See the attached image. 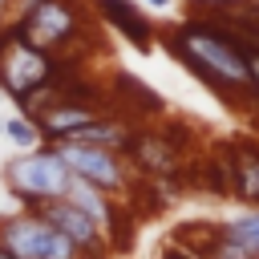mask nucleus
Returning a JSON list of instances; mask_svg holds the SVG:
<instances>
[{"instance_id": "17", "label": "nucleus", "mask_w": 259, "mask_h": 259, "mask_svg": "<svg viewBox=\"0 0 259 259\" xmlns=\"http://www.w3.org/2000/svg\"><path fill=\"white\" fill-rule=\"evenodd\" d=\"M174 0H146V8H154V12H166Z\"/></svg>"}, {"instance_id": "9", "label": "nucleus", "mask_w": 259, "mask_h": 259, "mask_svg": "<svg viewBox=\"0 0 259 259\" xmlns=\"http://www.w3.org/2000/svg\"><path fill=\"white\" fill-rule=\"evenodd\" d=\"M93 12H97L121 40H130L138 53H150V49H154V24H150V16H146L138 4H130V0H93Z\"/></svg>"}, {"instance_id": "21", "label": "nucleus", "mask_w": 259, "mask_h": 259, "mask_svg": "<svg viewBox=\"0 0 259 259\" xmlns=\"http://www.w3.org/2000/svg\"><path fill=\"white\" fill-rule=\"evenodd\" d=\"M0 134H4V121H0Z\"/></svg>"}, {"instance_id": "11", "label": "nucleus", "mask_w": 259, "mask_h": 259, "mask_svg": "<svg viewBox=\"0 0 259 259\" xmlns=\"http://www.w3.org/2000/svg\"><path fill=\"white\" fill-rule=\"evenodd\" d=\"M97 113H101V109H93V105H77V101H53V105H45V109H36V113H32V125L40 130V142L49 146V142L69 138V134H73V130H81V125H89Z\"/></svg>"}, {"instance_id": "20", "label": "nucleus", "mask_w": 259, "mask_h": 259, "mask_svg": "<svg viewBox=\"0 0 259 259\" xmlns=\"http://www.w3.org/2000/svg\"><path fill=\"white\" fill-rule=\"evenodd\" d=\"M0 259H16V255H8V251H4V247H0Z\"/></svg>"}, {"instance_id": "7", "label": "nucleus", "mask_w": 259, "mask_h": 259, "mask_svg": "<svg viewBox=\"0 0 259 259\" xmlns=\"http://www.w3.org/2000/svg\"><path fill=\"white\" fill-rule=\"evenodd\" d=\"M49 146L65 162V170L73 178H85V182H93L105 194L130 190V166L121 162V154L101 150V146H85V142H49Z\"/></svg>"}, {"instance_id": "13", "label": "nucleus", "mask_w": 259, "mask_h": 259, "mask_svg": "<svg viewBox=\"0 0 259 259\" xmlns=\"http://www.w3.org/2000/svg\"><path fill=\"white\" fill-rule=\"evenodd\" d=\"M219 231H223L231 243H239L243 251H251V255L259 259V206H243V210L227 214V219L219 223Z\"/></svg>"}, {"instance_id": "6", "label": "nucleus", "mask_w": 259, "mask_h": 259, "mask_svg": "<svg viewBox=\"0 0 259 259\" xmlns=\"http://www.w3.org/2000/svg\"><path fill=\"white\" fill-rule=\"evenodd\" d=\"M186 130L182 125H134L130 146L121 158L134 162V170L142 178H170L182 174V150H186Z\"/></svg>"}, {"instance_id": "18", "label": "nucleus", "mask_w": 259, "mask_h": 259, "mask_svg": "<svg viewBox=\"0 0 259 259\" xmlns=\"http://www.w3.org/2000/svg\"><path fill=\"white\" fill-rule=\"evenodd\" d=\"M12 8H16V0H0V24H4V16H8Z\"/></svg>"}, {"instance_id": "5", "label": "nucleus", "mask_w": 259, "mask_h": 259, "mask_svg": "<svg viewBox=\"0 0 259 259\" xmlns=\"http://www.w3.org/2000/svg\"><path fill=\"white\" fill-rule=\"evenodd\" d=\"M53 73H57V57L32 49V45L16 32V24H4V28H0V89H4L12 101H20V97H28L32 89H40Z\"/></svg>"}, {"instance_id": "15", "label": "nucleus", "mask_w": 259, "mask_h": 259, "mask_svg": "<svg viewBox=\"0 0 259 259\" xmlns=\"http://www.w3.org/2000/svg\"><path fill=\"white\" fill-rule=\"evenodd\" d=\"M247 53V69H251V81H255V97H259V49L255 45H243Z\"/></svg>"}, {"instance_id": "10", "label": "nucleus", "mask_w": 259, "mask_h": 259, "mask_svg": "<svg viewBox=\"0 0 259 259\" xmlns=\"http://www.w3.org/2000/svg\"><path fill=\"white\" fill-rule=\"evenodd\" d=\"M231 154V198L243 206H259V142H227Z\"/></svg>"}, {"instance_id": "19", "label": "nucleus", "mask_w": 259, "mask_h": 259, "mask_svg": "<svg viewBox=\"0 0 259 259\" xmlns=\"http://www.w3.org/2000/svg\"><path fill=\"white\" fill-rule=\"evenodd\" d=\"M247 16H251V20H259V0H247Z\"/></svg>"}, {"instance_id": "2", "label": "nucleus", "mask_w": 259, "mask_h": 259, "mask_svg": "<svg viewBox=\"0 0 259 259\" xmlns=\"http://www.w3.org/2000/svg\"><path fill=\"white\" fill-rule=\"evenodd\" d=\"M4 186L16 198V206L36 210L49 198H61L69 186V170L65 162L53 154V146H36V150H20L16 158L4 162Z\"/></svg>"}, {"instance_id": "12", "label": "nucleus", "mask_w": 259, "mask_h": 259, "mask_svg": "<svg viewBox=\"0 0 259 259\" xmlns=\"http://www.w3.org/2000/svg\"><path fill=\"white\" fill-rule=\"evenodd\" d=\"M113 85H117V93H125L130 101V121L134 117H162L166 113V101H162V93L158 89H150L146 81H138L134 73H117L113 77Z\"/></svg>"}, {"instance_id": "16", "label": "nucleus", "mask_w": 259, "mask_h": 259, "mask_svg": "<svg viewBox=\"0 0 259 259\" xmlns=\"http://www.w3.org/2000/svg\"><path fill=\"white\" fill-rule=\"evenodd\" d=\"M190 4H198V8H239V4H247V0H190Z\"/></svg>"}, {"instance_id": "14", "label": "nucleus", "mask_w": 259, "mask_h": 259, "mask_svg": "<svg viewBox=\"0 0 259 259\" xmlns=\"http://www.w3.org/2000/svg\"><path fill=\"white\" fill-rule=\"evenodd\" d=\"M4 138H8L16 150H36V146H45V142H40V130H36L32 117H24V113L4 117Z\"/></svg>"}, {"instance_id": "8", "label": "nucleus", "mask_w": 259, "mask_h": 259, "mask_svg": "<svg viewBox=\"0 0 259 259\" xmlns=\"http://www.w3.org/2000/svg\"><path fill=\"white\" fill-rule=\"evenodd\" d=\"M36 214L45 219V223H53L85 259H105L109 255V243H105V235H101V227L85 214V210H77L73 202H65V198H49V202H40L36 206Z\"/></svg>"}, {"instance_id": "1", "label": "nucleus", "mask_w": 259, "mask_h": 259, "mask_svg": "<svg viewBox=\"0 0 259 259\" xmlns=\"http://www.w3.org/2000/svg\"><path fill=\"white\" fill-rule=\"evenodd\" d=\"M166 49L182 61V69H190L206 89H214L227 101H259L255 97V81L247 69V53L235 40V32L227 24L214 20H186L166 36Z\"/></svg>"}, {"instance_id": "4", "label": "nucleus", "mask_w": 259, "mask_h": 259, "mask_svg": "<svg viewBox=\"0 0 259 259\" xmlns=\"http://www.w3.org/2000/svg\"><path fill=\"white\" fill-rule=\"evenodd\" d=\"M0 247L16 259H85L53 223H45L36 210H12L0 214Z\"/></svg>"}, {"instance_id": "3", "label": "nucleus", "mask_w": 259, "mask_h": 259, "mask_svg": "<svg viewBox=\"0 0 259 259\" xmlns=\"http://www.w3.org/2000/svg\"><path fill=\"white\" fill-rule=\"evenodd\" d=\"M12 24L32 49L57 57L61 49L77 45V36H81V4L77 0H40V4L16 8Z\"/></svg>"}]
</instances>
